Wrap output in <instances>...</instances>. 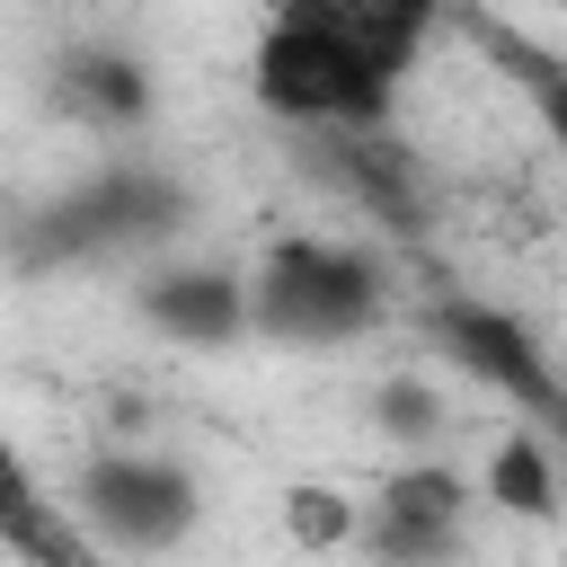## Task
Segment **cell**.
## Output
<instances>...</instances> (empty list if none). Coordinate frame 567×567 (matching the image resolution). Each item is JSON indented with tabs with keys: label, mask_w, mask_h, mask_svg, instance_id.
<instances>
[{
	"label": "cell",
	"mask_w": 567,
	"mask_h": 567,
	"mask_svg": "<svg viewBox=\"0 0 567 567\" xmlns=\"http://www.w3.org/2000/svg\"><path fill=\"white\" fill-rule=\"evenodd\" d=\"M372 425H381L390 443H425V434L443 425V390H434L425 372H381V381H372Z\"/></svg>",
	"instance_id": "cell-11"
},
{
	"label": "cell",
	"mask_w": 567,
	"mask_h": 567,
	"mask_svg": "<svg viewBox=\"0 0 567 567\" xmlns=\"http://www.w3.org/2000/svg\"><path fill=\"white\" fill-rule=\"evenodd\" d=\"M62 97L89 115V124H142L151 115V71L133 53H106V44H80L62 62Z\"/></svg>",
	"instance_id": "cell-9"
},
{
	"label": "cell",
	"mask_w": 567,
	"mask_h": 567,
	"mask_svg": "<svg viewBox=\"0 0 567 567\" xmlns=\"http://www.w3.org/2000/svg\"><path fill=\"white\" fill-rule=\"evenodd\" d=\"M523 80H532V106H540V133H549V142L567 151V62H532Z\"/></svg>",
	"instance_id": "cell-12"
},
{
	"label": "cell",
	"mask_w": 567,
	"mask_h": 567,
	"mask_svg": "<svg viewBox=\"0 0 567 567\" xmlns=\"http://www.w3.org/2000/svg\"><path fill=\"white\" fill-rule=\"evenodd\" d=\"M425 354H434V363H452L461 381L496 390L505 408L540 416V425H558V416H567V390H558V372H549L540 337H532L505 301H478V292H434V301H425Z\"/></svg>",
	"instance_id": "cell-4"
},
{
	"label": "cell",
	"mask_w": 567,
	"mask_h": 567,
	"mask_svg": "<svg viewBox=\"0 0 567 567\" xmlns=\"http://www.w3.org/2000/svg\"><path fill=\"white\" fill-rule=\"evenodd\" d=\"M248 301H257V337L266 346H354L381 328V257L354 239H319L292 230L248 266Z\"/></svg>",
	"instance_id": "cell-2"
},
{
	"label": "cell",
	"mask_w": 567,
	"mask_h": 567,
	"mask_svg": "<svg viewBox=\"0 0 567 567\" xmlns=\"http://www.w3.org/2000/svg\"><path fill=\"white\" fill-rule=\"evenodd\" d=\"M425 9H363V0H292L248 44V97L275 124L372 142L399 106V80L416 71Z\"/></svg>",
	"instance_id": "cell-1"
},
{
	"label": "cell",
	"mask_w": 567,
	"mask_h": 567,
	"mask_svg": "<svg viewBox=\"0 0 567 567\" xmlns=\"http://www.w3.org/2000/svg\"><path fill=\"white\" fill-rule=\"evenodd\" d=\"M549 434H558V470H567V416H558V425H549Z\"/></svg>",
	"instance_id": "cell-13"
},
{
	"label": "cell",
	"mask_w": 567,
	"mask_h": 567,
	"mask_svg": "<svg viewBox=\"0 0 567 567\" xmlns=\"http://www.w3.org/2000/svg\"><path fill=\"white\" fill-rule=\"evenodd\" d=\"M186 186L159 168V159H115L97 168L89 186H71L53 213H44V239L62 257H124V248H159L186 230Z\"/></svg>",
	"instance_id": "cell-5"
},
{
	"label": "cell",
	"mask_w": 567,
	"mask_h": 567,
	"mask_svg": "<svg viewBox=\"0 0 567 567\" xmlns=\"http://www.w3.org/2000/svg\"><path fill=\"white\" fill-rule=\"evenodd\" d=\"M487 505L496 514H523V523H549L567 505V470H558V434L549 425H505L496 452H487Z\"/></svg>",
	"instance_id": "cell-8"
},
{
	"label": "cell",
	"mask_w": 567,
	"mask_h": 567,
	"mask_svg": "<svg viewBox=\"0 0 567 567\" xmlns=\"http://www.w3.org/2000/svg\"><path fill=\"white\" fill-rule=\"evenodd\" d=\"M62 514L115 549V558H168L195 523H204V487L177 452H151V443H97L71 487H62Z\"/></svg>",
	"instance_id": "cell-3"
},
{
	"label": "cell",
	"mask_w": 567,
	"mask_h": 567,
	"mask_svg": "<svg viewBox=\"0 0 567 567\" xmlns=\"http://www.w3.org/2000/svg\"><path fill=\"white\" fill-rule=\"evenodd\" d=\"M133 310H142L151 337H168L186 354H221V346L257 337V301H248L239 266H151Z\"/></svg>",
	"instance_id": "cell-7"
},
{
	"label": "cell",
	"mask_w": 567,
	"mask_h": 567,
	"mask_svg": "<svg viewBox=\"0 0 567 567\" xmlns=\"http://www.w3.org/2000/svg\"><path fill=\"white\" fill-rule=\"evenodd\" d=\"M284 532L301 549H354L363 540V505L337 487H284Z\"/></svg>",
	"instance_id": "cell-10"
},
{
	"label": "cell",
	"mask_w": 567,
	"mask_h": 567,
	"mask_svg": "<svg viewBox=\"0 0 567 567\" xmlns=\"http://www.w3.org/2000/svg\"><path fill=\"white\" fill-rule=\"evenodd\" d=\"M470 478L452 461H408L363 496V558L372 567H452L470 540Z\"/></svg>",
	"instance_id": "cell-6"
}]
</instances>
